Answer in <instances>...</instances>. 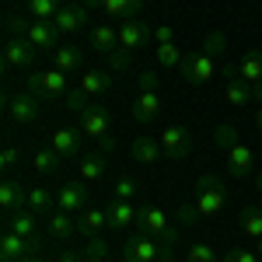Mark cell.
<instances>
[{
	"label": "cell",
	"mask_w": 262,
	"mask_h": 262,
	"mask_svg": "<svg viewBox=\"0 0 262 262\" xmlns=\"http://www.w3.org/2000/svg\"><path fill=\"white\" fill-rule=\"evenodd\" d=\"M154 42V25L143 18H129V21H119V46H116V53L108 56L112 63V70H126L129 60H133V53H140Z\"/></svg>",
	"instance_id": "1"
},
{
	"label": "cell",
	"mask_w": 262,
	"mask_h": 262,
	"mask_svg": "<svg viewBox=\"0 0 262 262\" xmlns=\"http://www.w3.org/2000/svg\"><path fill=\"white\" fill-rule=\"evenodd\" d=\"M161 116V88L154 70H140L137 77V95H133V122L137 126H154Z\"/></svg>",
	"instance_id": "2"
},
{
	"label": "cell",
	"mask_w": 262,
	"mask_h": 262,
	"mask_svg": "<svg viewBox=\"0 0 262 262\" xmlns=\"http://www.w3.org/2000/svg\"><path fill=\"white\" fill-rule=\"evenodd\" d=\"M227 203V192H224V182L217 175H200L196 179V192H192V206L200 217H217Z\"/></svg>",
	"instance_id": "3"
},
{
	"label": "cell",
	"mask_w": 262,
	"mask_h": 262,
	"mask_svg": "<svg viewBox=\"0 0 262 262\" xmlns=\"http://www.w3.org/2000/svg\"><path fill=\"white\" fill-rule=\"evenodd\" d=\"M140 231H147L150 238H158V242L164 245V248H175V242H179V224H171V217L164 213V210H158V206H140Z\"/></svg>",
	"instance_id": "4"
},
{
	"label": "cell",
	"mask_w": 262,
	"mask_h": 262,
	"mask_svg": "<svg viewBox=\"0 0 262 262\" xmlns=\"http://www.w3.org/2000/svg\"><path fill=\"white\" fill-rule=\"evenodd\" d=\"M171 255V248H164L158 238H150L147 231H133V238L122 242V259L126 262H161Z\"/></svg>",
	"instance_id": "5"
},
{
	"label": "cell",
	"mask_w": 262,
	"mask_h": 262,
	"mask_svg": "<svg viewBox=\"0 0 262 262\" xmlns=\"http://www.w3.org/2000/svg\"><path fill=\"white\" fill-rule=\"evenodd\" d=\"M77 116H81V129H84V133H88L91 140H98L101 150H112V143H116V140H112V133H108V129H112V116H108V108L91 101V105H88L84 112H77Z\"/></svg>",
	"instance_id": "6"
},
{
	"label": "cell",
	"mask_w": 262,
	"mask_h": 262,
	"mask_svg": "<svg viewBox=\"0 0 262 262\" xmlns=\"http://www.w3.org/2000/svg\"><path fill=\"white\" fill-rule=\"evenodd\" d=\"M4 112H7L11 126H32V122H39L42 101L25 88V91H14V95H7V98H4Z\"/></svg>",
	"instance_id": "7"
},
{
	"label": "cell",
	"mask_w": 262,
	"mask_h": 262,
	"mask_svg": "<svg viewBox=\"0 0 262 262\" xmlns=\"http://www.w3.org/2000/svg\"><path fill=\"white\" fill-rule=\"evenodd\" d=\"M28 91L39 101H63L67 98V74L63 70H39L28 77Z\"/></svg>",
	"instance_id": "8"
},
{
	"label": "cell",
	"mask_w": 262,
	"mask_h": 262,
	"mask_svg": "<svg viewBox=\"0 0 262 262\" xmlns=\"http://www.w3.org/2000/svg\"><path fill=\"white\" fill-rule=\"evenodd\" d=\"M179 70H182V81L189 84V88H203V84H210L217 77V56H210L206 49H200L189 60H182Z\"/></svg>",
	"instance_id": "9"
},
{
	"label": "cell",
	"mask_w": 262,
	"mask_h": 262,
	"mask_svg": "<svg viewBox=\"0 0 262 262\" xmlns=\"http://www.w3.org/2000/svg\"><path fill=\"white\" fill-rule=\"evenodd\" d=\"M158 140H161V150L168 161H182L192 150V129L189 126H164Z\"/></svg>",
	"instance_id": "10"
},
{
	"label": "cell",
	"mask_w": 262,
	"mask_h": 262,
	"mask_svg": "<svg viewBox=\"0 0 262 262\" xmlns=\"http://www.w3.org/2000/svg\"><path fill=\"white\" fill-rule=\"evenodd\" d=\"M35 53L39 49L25 35H7V42H4V70H25V67H32Z\"/></svg>",
	"instance_id": "11"
},
{
	"label": "cell",
	"mask_w": 262,
	"mask_h": 262,
	"mask_svg": "<svg viewBox=\"0 0 262 262\" xmlns=\"http://www.w3.org/2000/svg\"><path fill=\"white\" fill-rule=\"evenodd\" d=\"M221 77H224V98H227V105H234V108H245L248 101L255 98V88H252L248 81H242V77H238V67H224Z\"/></svg>",
	"instance_id": "12"
},
{
	"label": "cell",
	"mask_w": 262,
	"mask_h": 262,
	"mask_svg": "<svg viewBox=\"0 0 262 262\" xmlns=\"http://www.w3.org/2000/svg\"><path fill=\"white\" fill-rule=\"evenodd\" d=\"M88 4H81V0H74V4H63L60 11H56V18H53V25L60 28V35H77V32H84V25H88Z\"/></svg>",
	"instance_id": "13"
},
{
	"label": "cell",
	"mask_w": 262,
	"mask_h": 262,
	"mask_svg": "<svg viewBox=\"0 0 262 262\" xmlns=\"http://www.w3.org/2000/svg\"><path fill=\"white\" fill-rule=\"evenodd\" d=\"M56 210H67V213H81V210H88V182H67V185H60L56 189Z\"/></svg>",
	"instance_id": "14"
},
{
	"label": "cell",
	"mask_w": 262,
	"mask_h": 262,
	"mask_svg": "<svg viewBox=\"0 0 262 262\" xmlns=\"http://www.w3.org/2000/svg\"><path fill=\"white\" fill-rule=\"evenodd\" d=\"M25 39L32 42L35 49H46V53H53L60 42V28L53 25V21H28V28H25Z\"/></svg>",
	"instance_id": "15"
},
{
	"label": "cell",
	"mask_w": 262,
	"mask_h": 262,
	"mask_svg": "<svg viewBox=\"0 0 262 262\" xmlns=\"http://www.w3.org/2000/svg\"><path fill=\"white\" fill-rule=\"evenodd\" d=\"M81 133L84 129H77V126H60L56 133H49V147L60 154L63 161H70V158L81 154Z\"/></svg>",
	"instance_id": "16"
},
{
	"label": "cell",
	"mask_w": 262,
	"mask_h": 262,
	"mask_svg": "<svg viewBox=\"0 0 262 262\" xmlns=\"http://www.w3.org/2000/svg\"><path fill=\"white\" fill-rule=\"evenodd\" d=\"M105 213H108V227L112 231H129L133 224L140 221V206L129 200H112L105 206Z\"/></svg>",
	"instance_id": "17"
},
{
	"label": "cell",
	"mask_w": 262,
	"mask_h": 262,
	"mask_svg": "<svg viewBox=\"0 0 262 262\" xmlns=\"http://www.w3.org/2000/svg\"><path fill=\"white\" fill-rule=\"evenodd\" d=\"M81 4L98 7V11H105L108 18H116V21L140 18V11H143V0H81Z\"/></svg>",
	"instance_id": "18"
},
{
	"label": "cell",
	"mask_w": 262,
	"mask_h": 262,
	"mask_svg": "<svg viewBox=\"0 0 262 262\" xmlns=\"http://www.w3.org/2000/svg\"><path fill=\"white\" fill-rule=\"evenodd\" d=\"M108 150H91V154H81L77 158V179L88 182V185H98L105 179V168H108Z\"/></svg>",
	"instance_id": "19"
},
{
	"label": "cell",
	"mask_w": 262,
	"mask_h": 262,
	"mask_svg": "<svg viewBox=\"0 0 262 262\" xmlns=\"http://www.w3.org/2000/svg\"><path fill=\"white\" fill-rule=\"evenodd\" d=\"M25 200H28V185H21L14 179L0 182V213L4 217H14L18 210H25Z\"/></svg>",
	"instance_id": "20"
},
{
	"label": "cell",
	"mask_w": 262,
	"mask_h": 262,
	"mask_svg": "<svg viewBox=\"0 0 262 262\" xmlns=\"http://www.w3.org/2000/svg\"><path fill=\"white\" fill-rule=\"evenodd\" d=\"M46 234L56 238V242H74L77 238V217L67 213V210H53L46 217Z\"/></svg>",
	"instance_id": "21"
},
{
	"label": "cell",
	"mask_w": 262,
	"mask_h": 262,
	"mask_svg": "<svg viewBox=\"0 0 262 262\" xmlns=\"http://www.w3.org/2000/svg\"><path fill=\"white\" fill-rule=\"evenodd\" d=\"M133 161L143 164V168H154V164L164 158V150H161V140L158 137H150V133H140L137 140H133Z\"/></svg>",
	"instance_id": "22"
},
{
	"label": "cell",
	"mask_w": 262,
	"mask_h": 262,
	"mask_svg": "<svg viewBox=\"0 0 262 262\" xmlns=\"http://www.w3.org/2000/svg\"><path fill=\"white\" fill-rule=\"evenodd\" d=\"M88 42H91V49H98L101 56H112L116 53V46H119V25H95L91 32H88Z\"/></svg>",
	"instance_id": "23"
},
{
	"label": "cell",
	"mask_w": 262,
	"mask_h": 262,
	"mask_svg": "<svg viewBox=\"0 0 262 262\" xmlns=\"http://www.w3.org/2000/svg\"><path fill=\"white\" fill-rule=\"evenodd\" d=\"M224 158H227V171H231L234 179L252 175V168H255V154H252V147H245V143H234Z\"/></svg>",
	"instance_id": "24"
},
{
	"label": "cell",
	"mask_w": 262,
	"mask_h": 262,
	"mask_svg": "<svg viewBox=\"0 0 262 262\" xmlns=\"http://www.w3.org/2000/svg\"><path fill=\"white\" fill-rule=\"evenodd\" d=\"M7 221V227L14 231V234H21V238H28V242H42L46 234L39 231V217L32 213V210H18L14 217H4Z\"/></svg>",
	"instance_id": "25"
},
{
	"label": "cell",
	"mask_w": 262,
	"mask_h": 262,
	"mask_svg": "<svg viewBox=\"0 0 262 262\" xmlns=\"http://www.w3.org/2000/svg\"><path fill=\"white\" fill-rule=\"evenodd\" d=\"M77 88H81L88 98H98V95H105L108 88H112V70H84L81 77H77Z\"/></svg>",
	"instance_id": "26"
},
{
	"label": "cell",
	"mask_w": 262,
	"mask_h": 262,
	"mask_svg": "<svg viewBox=\"0 0 262 262\" xmlns=\"http://www.w3.org/2000/svg\"><path fill=\"white\" fill-rule=\"evenodd\" d=\"M25 210H32L35 217H49L56 210V192H49L46 185H28V200H25Z\"/></svg>",
	"instance_id": "27"
},
{
	"label": "cell",
	"mask_w": 262,
	"mask_h": 262,
	"mask_svg": "<svg viewBox=\"0 0 262 262\" xmlns=\"http://www.w3.org/2000/svg\"><path fill=\"white\" fill-rule=\"evenodd\" d=\"M105 227H108V213H105V210L88 206V210L77 213V234H81V238H95V234L105 231Z\"/></svg>",
	"instance_id": "28"
},
{
	"label": "cell",
	"mask_w": 262,
	"mask_h": 262,
	"mask_svg": "<svg viewBox=\"0 0 262 262\" xmlns=\"http://www.w3.org/2000/svg\"><path fill=\"white\" fill-rule=\"evenodd\" d=\"M238 77L248 81L252 88L262 84V49H248L242 60H238Z\"/></svg>",
	"instance_id": "29"
},
{
	"label": "cell",
	"mask_w": 262,
	"mask_h": 262,
	"mask_svg": "<svg viewBox=\"0 0 262 262\" xmlns=\"http://www.w3.org/2000/svg\"><path fill=\"white\" fill-rule=\"evenodd\" d=\"M81 63H84V56H81L77 46H56V49H53V67L63 70V74H77Z\"/></svg>",
	"instance_id": "30"
},
{
	"label": "cell",
	"mask_w": 262,
	"mask_h": 262,
	"mask_svg": "<svg viewBox=\"0 0 262 262\" xmlns=\"http://www.w3.org/2000/svg\"><path fill=\"white\" fill-rule=\"evenodd\" d=\"M238 227H242V234L248 242H259L262 238V206H245Z\"/></svg>",
	"instance_id": "31"
},
{
	"label": "cell",
	"mask_w": 262,
	"mask_h": 262,
	"mask_svg": "<svg viewBox=\"0 0 262 262\" xmlns=\"http://www.w3.org/2000/svg\"><path fill=\"white\" fill-rule=\"evenodd\" d=\"M25 7H28L32 21H53L56 11L63 7V0H25Z\"/></svg>",
	"instance_id": "32"
},
{
	"label": "cell",
	"mask_w": 262,
	"mask_h": 262,
	"mask_svg": "<svg viewBox=\"0 0 262 262\" xmlns=\"http://www.w3.org/2000/svg\"><path fill=\"white\" fill-rule=\"evenodd\" d=\"M60 154L53 150V147H42V150H35L32 154V168H35V175H53L56 168H60Z\"/></svg>",
	"instance_id": "33"
},
{
	"label": "cell",
	"mask_w": 262,
	"mask_h": 262,
	"mask_svg": "<svg viewBox=\"0 0 262 262\" xmlns=\"http://www.w3.org/2000/svg\"><path fill=\"white\" fill-rule=\"evenodd\" d=\"M154 60L161 63L164 70H175V67H182V49H179V42H164V46H154Z\"/></svg>",
	"instance_id": "34"
},
{
	"label": "cell",
	"mask_w": 262,
	"mask_h": 262,
	"mask_svg": "<svg viewBox=\"0 0 262 262\" xmlns=\"http://www.w3.org/2000/svg\"><path fill=\"white\" fill-rule=\"evenodd\" d=\"M234 143H242V140H238V129H234L231 122H221V126L213 129V147H217L221 154H227Z\"/></svg>",
	"instance_id": "35"
},
{
	"label": "cell",
	"mask_w": 262,
	"mask_h": 262,
	"mask_svg": "<svg viewBox=\"0 0 262 262\" xmlns=\"http://www.w3.org/2000/svg\"><path fill=\"white\" fill-rule=\"evenodd\" d=\"M112 200H137V192H140V185H137V179H129V175H119V179L112 182Z\"/></svg>",
	"instance_id": "36"
},
{
	"label": "cell",
	"mask_w": 262,
	"mask_h": 262,
	"mask_svg": "<svg viewBox=\"0 0 262 262\" xmlns=\"http://www.w3.org/2000/svg\"><path fill=\"white\" fill-rule=\"evenodd\" d=\"M185 262H224V259H217V252H213L210 245L192 242L189 248H185Z\"/></svg>",
	"instance_id": "37"
},
{
	"label": "cell",
	"mask_w": 262,
	"mask_h": 262,
	"mask_svg": "<svg viewBox=\"0 0 262 262\" xmlns=\"http://www.w3.org/2000/svg\"><path fill=\"white\" fill-rule=\"evenodd\" d=\"M81 255H84V259H105V255H108V245H105V238H101V234H95V238H84Z\"/></svg>",
	"instance_id": "38"
},
{
	"label": "cell",
	"mask_w": 262,
	"mask_h": 262,
	"mask_svg": "<svg viewBox=\"0 0 262 262\" xmlns=\"http://www.w3.org/2000/svg\"><path fill=\"white\" fill-rule=\"evenodd\" d=\"M203 49H206L210 56H224V49H227V35H224V32H210V35L203 39Z\"/></svg>",
	"instance_id": "39"
},
{
	"label": "cell",
	"mask_w": 262,
	"mask_h": 262,
	"mask_svg": "<svg viewBox=\"0 0 262 262\" xmlns=\"http://www.w3.org/2000/svg\"><path fill=\"white\" fill-rule=\"evenodd\" d=\"M63 105H67L70 112H84V108L91 105V98L84 95L81 88H74V91H67V98H63Z\"/></svg>",
	"instance_id": "40"
},
{
	"label": "cell",
	"mask_w": 262,
	"mask_h": 262,
	"mask_svg": "<svg viewBox=\"0 0 262 262\" xmlns=\"http://www.w3.org/2000/svg\"><path fill=\"white\" fill-rule=\"evenodd\" d=\"M18 161H21V147H18V143H4V150H0V168L11 171Z\"/></svg>",
	"instance_id": "41"
},
{
	"label": "cell",
	"mask_w": 262,
	"mask_h": 262,
	"mask_svg": "<svg viewBox=\"0 0 262 262\" xmlns=\"http://www.w3.org/2000/svg\"><path fill=\"white\" fill-rule=\"evenodd\" d=\"M196 221H200L196 206H192V203H182V206H179V213H175V224H179V227H192Z\"/></svg>",
	"instance_id": "42"
},
{
	"label": "cell",
	"mask_w": 262,
	"mask_h": 262,
	"mask_svg": "<svg viewBox=\"0 0 262 262\" xmlns=\"http://www.w3.org/2000/svg\"><path fill=\"white\" fill-rule=\"evenodd\" d=\"M224 262H262V255L252 252V248H231V252L224 255Z\"/></svg>",
	"instance_id": "43"
},
{
	"label": "cell",
	"mask_w": 262,
	"mask_h": 262,
	"mask_svg": "<svg viewBox=\"0 0 262 262\" xmlns=\"http://www.w3.org/2000/svg\"><path fill=\"white\" fill-rule=\"evenodd\" d=\"M164 42H175V28L171 25H154V46H164Z\"/></svg>",
	"instance_id": "44"
},
{
	"label": "cell",
	"mask_w": 262,
	"mask_h": 262,
	"mask_svg": "<svg viewBox=\"0 0 262 262\" xmlns=\"http://www.w3.org/2000/svg\"><path fill=\"white\" fill-rule=\"evenodd\" d=\"M60 262H84V255H81V252H67Z\"/></svg>",
	"instance_id": "45"
},
{
	"label": "cell",
	"mask_w": 262,
	"mask_h": 262,
	"mask_svg": "<svg viewBox=\"0 0 262 262\" xmlns=\"http://www.w3.org/2000/svg\"><path fill=\"white\" fill-rule=\"evenodd\" d=\"M255 129L262 133V105H259V112H255Z\"/></svg>",
	"instance_id": "46"
},
{
	"label": "cell",
	"mask_w": 262,
	"mask_h": 262,
	"mask_svg": "<svg viewBox=\"0 0 262 262\" xmlns=\"http://www.w3.org/2000/svg\"><path fill=\"white\" fill-rule=\"evenodd\" d=\"M21 262H42V259H39V255H25Z\"/></svg>",
	"instance_id": "47"
},
{
	"label": "cell",
	"mask_w": 262,
	"mask_h": 262,
	"mask_svg": "<svg viewBox=\"0 0 262 262\" xmlns=\"http://www.w3.org/2000/svg\"><path fill=\"white\" fill-rule=\"evenodd\" d=\"M255 101H259V105H262V84H259V88H255Z\"/></svg>",
	"instance_id": "48"
},
{
	"label": "cell",
	"mask_w": 262,
	"mask_h": 262,
	"mask_svg": "<svg viewBox=\"0 0 262 262\" xmlns=\"http://www.w3.org/2000/svg\"><path fill=\"white\" fill-rule=\"evenodd\" d=\"M255 189H259V192H262V171H259V175H255Z\"/></svg>",
	"instance_id": "49"
},
{
	"label": "cell",
	"mask_w": 262,
	"mask_h": 262,
	"mask_svg": "<svg viewBox=\"0 0 262 262\" xmlns=\"http://www.w3.org/2000/svg\"><path fill=\"white\" fill-rule=\"evenodd\" d=\"M255 252H259V255H262V238H259V242H255Z\"/></svg>",
	"instance_id": "50"
},
{
	"label": "cell",
	"mask_w": 262,
	"mask_h": 262,
	"mask_svg": "<svg viewBox=\"0 0 262 262\" xmlns=\"http://www.w3.org/2000/svg\"><path fill=\"white\" fill-rule=\"evenodd\" d=\"M84 262H105V259H84Z\"/></svg>",
	"instance_id": "51"
},
{
	"label": "cell",
	"mask_w": 262,
	"mask_h": 262,
	"mask_svg": "<svg viewBox=\"0 0 262 262\" xmlns=\"http://www.w3.org/2000/svg\"><path fill=\"white\" fill-rule=\"evenodd\" d=\"M161 262H175V259H171V255H168V259H161Z\"/></svg>",
	"instance_id": "52"
}]
</instances>
